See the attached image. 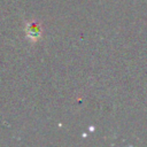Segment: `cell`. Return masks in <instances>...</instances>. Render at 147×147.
<instances>
[{"label":"cell","instance_id":"obj_1","mask_svg":"<svg viewBox=\"0 0 147 147\" xmlns=\"http://www.w3.org/2000/svg\"><path fill=\"white\" fill-rule=\"evenodd\" d=\"M25 33H26V37L32 40V41H37L41 38V34H42V28H41V24L39 22H29L25 26Z\"/></svg>","mask_w":147,"mask_h":147}]
</instances>
